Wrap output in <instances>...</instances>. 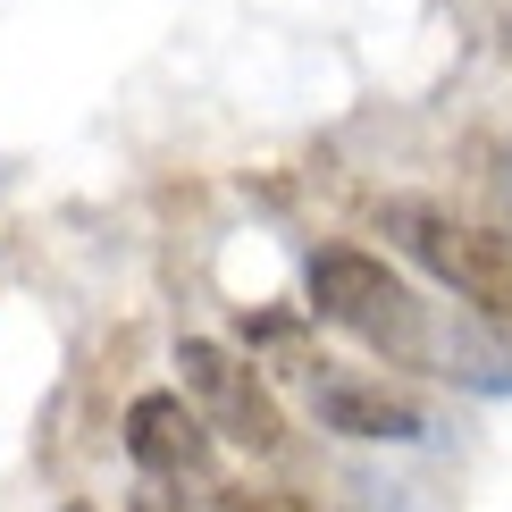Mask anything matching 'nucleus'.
I'll list each match as a JSON object with an SVG mask.
<instances>
[{
	"label": "nucleus",
	"mask_w": 512,
	"mask_h": 512,
	"mask_svg": "<svg viewBox=\"0 0 512 512\" xmlns=\"http://www.w3.org/2000/svg\"><path fill=\"white\" fill-rule=\"evenodd\" d=\"M311 311L328 328H353L361 345H395V353H420V303L403 294V277L370 252H311Z\"/></svg>",
	"instance_id": "nucleus-2"
},
{
	"label": "nucleus",
	"mask_w": 512,
	"mask_h": 512,
	"mask_svg": "<svg viewBox=\"0 0 512 512\" xmlns=\"http://www.w3.org/2000/svg\"><path fill=\"white\" fill-rule=\"evenodd\" d=\"M126 504H135V512H210V496H194V504H185V496H168V487H135Z\"/></svg>",
	"instance_id": "nucleus-6"
},
{
	"label": "nucleus",
	"mask_w": 512,
	"mask_h": 512,
	"mask_svg": "<svg viewBox=\"0 0 512 512\" xmlns=\"http://www.w3.org/2000/svg\"><path fill=\"white\" fill-rule=\"evenodd\" d=\"M487 185H496V202L512 219V143H487Z\"/></svg>",
	"instance_id": "nucleus-7"
},
{
	"label": "nucleus",
	"mask_w": 512,
	"mask_h": 512,
	"mask_svg": "<svg viewBox=\"0 0 512 512\" xmlns=\"http://www.w3.org/2000/svg\"><path fill=\"white\" fill-rule=\"evenodd\" d=\"M319 420L336 437H361V445H412L420 437V403L387 395L378 378H328L319 387Z\"/></svg>",
	"instance_id": "nucleus-5"
},
{
	"label": "nucleus",
	"mask_w": 512,
	"mask_h": 512,
	"mask_svg": "<svg viewBox=\"0 0 512 512\" xmlns=\"http://www.w3.org/2000/svg\"><path fill=\"white\" fill-rule=\"evenodd\" d=\"M68 512H93V504H68Z\"/></svg>",
	"instance_id": "nucleus-8"
},
{
	"label": "nucleus",
	"mask_w": 512,
	"mask_h": 512,
	"mask_svg": "<svg viewBox=\"0 0 512 512\" xmlns=\"http://www.w3.org/2000/svg\"><path fill=\"white\" fill-rule=\"evenodd\" d=\"M378 236H395L437 286H454L471 311L487 319H512V236H487V227H462L454 210L420 202V194H395L378 210Z\"/></svg>",
	"instance_id": "nucleus-1"
},
{
	"label": "nucleus",
	"mask_w": 512,
	"mask_h": 512,
	"mask_svg": "<svg viewBox=\"0 0 512 512\" xmlns=\"http://www.w3.org/2000/svg\"><path fill=\"white\" fill-rule=\"evenodd\" d=\"M177 370H185V395L202 403V420L227 445H244V454H277V445H286V412H277V395L261 387L252 361H236L227 345H210V336H185Z\"/></svg>",
	"instance_id": "nucleus-3"
},
{
	"label": "nucleus",
	"mask_w": 512,
	"mask_h": 512,
	"mask_svg": "<svg viewBox=\"0 0 512 512\" xmlns=\"http://www.w3.org/2000/svg\"><path fill=\"white\" fill-rule=\"evenodd\" d=\"M126 454L152 479H202L210 471V420L185 412V395H135L126 403Z\"/></svg>",
	"instance_id": "nucleus-4"
}]
</instances>
